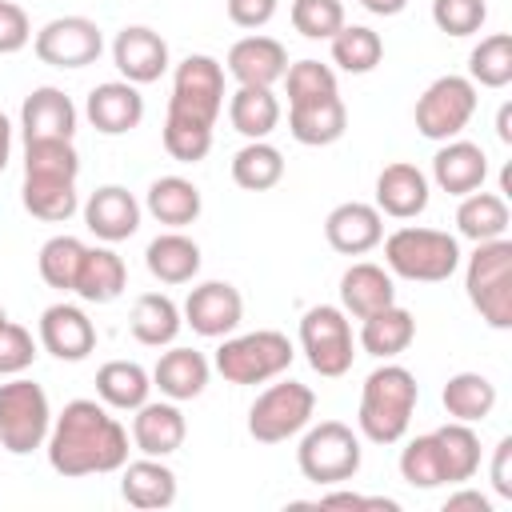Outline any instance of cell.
<instances>
[{"instance_id": "1", "label": "cell", "mask_w": 512, "mask_h": 512, "mask_svg": "<svg viewBox=\"0 0 512 512\" xmlns=\"http://www.w3.org/2000/svg\"><path fill=\"white\" fill-rule=\"evenodd\" d=\"M48 464L60 476H96L120 472L128 464V432L96 400H68L48 428Z\"/></svg>"}, {"instance_id": "2", "label": "cell", "mask_w": 512, "mask_h": 512, "mask_svg": "<svg viewBox=\"0 0 512 512\" xmlns=\"http://www.w3.org/2000/svg\"><path fill=\"white\" fill-rule=\"evenodd\" d=\"M416 400H420V388L404 364H380L376 372H368V380L360 388V412H356L364 440H372V444L404 440Z\"/></svg>"}, {"instance_id": "3", "label": "cell", "mask_w": 512, "mask_h": 512, "mask_svg": "<svg viewBox=\"0 0 512 512\" xmlns=\"http://www.w3.org/2000/svg\"><path fill=\"white\" fill-rule=\"evenodd\" d=\"M384 264L400 280L440 284L460 268V240L440 228H396L384 240Z\"/></svg>"}, {"instance_id": "4", "label": "cell", "mask_w": 512, "mask_h": 512, "mask_svg": "<svg viewBox=\"0 0 512 512\" xmlns=\"http://www.w3.org/2000/svg\"><path fill=\"white\" fill-rule=\"evenodd\" d=\"M464 288L472 308L492 328H512V240H484L468 256Z\"/></svg>"}, {"instance_id": "5", "label": "cell", "mask_w": 512, "mask_h": 512, "mask_svg": "<svg viewBox=\"0 0 512 512\" xmlns=\"http://www.w3.org/2000/svg\"><path fill=\"white\" fill-rule=\"evenodd\" d=\"M292 340L284 332L260 328V332H244V336H224V344L216 348V372L228 384H264L276 380L280 372L292 368Z\"/></svg>"}, {"instance_id": "6", "label": "cell", "mask_w": 512, "mask_h": 512, "mask_svg": "<svg viewBox=\"0 0 512 512\" xmlns=\"http://www.w3.org/2000/svg\"><path fill=\"white\" fill-rule=\"evenodd\" d=\"M52 428V408L40 384L16 376L0 384V448L12 456H28L44 448Z\"/></svg>"}, {"instance_id": "7", "label": "cell", "mask_w": 512, "mask_h": 512, "mask_svg": "<svg viewBox=\"0 0 512 512\" xmlns=\"http://www.w3.org/2000/svg\"><path fill=\"white\" fill-rule=\"evenodd\" d=\"M360 460H364L360 436L340 420H320L316 428L304 432L296 448V464L312 484H344L360 472Z\"/></svg>"}, {"instance_id": "8", "label": "cell", "mask_w": 512, "mask_h": 512, "mask_svg": "<svg viewBox=\"0 0 512 512\" xmlns=\"http://www.w3.org/2000/svg\"><path fill=\"white\" fill-rule=\"evenodd\" d=\"M220 108H224V68H220V60H212L204 52L184 56L176 64V76H172L168 116H180V120L212 128Z\"/></svg>"}, {"instance_id": "9", "label": "cell", "mask_w": 512, "mask_h": 512, "mask_svg": "<svg viewBox=\"0 0 512 512\" xmlns=\"http://www.w3.org/2000/svg\"><path fill=\"white\" fill-rule=\"evenodd\" d=\"M312 412H316V392L308 384H300V380H280V384L264 388L252 400V408H248V432L260 444H280V440L304 432L308 420H312Z\"/></svg>"}, {"instance_id": "10", "label": "cell", "mask_w": 512, "mask_h": 512, "mask_svg": "<svg viewBox=\"0 0 512 512\" xmlns=\"http://www.w3.org/2000/svg\"><path fill=\"white\" fill-rule=\"evenodd\" d=\"M300 348L312 364V372L336 380L352 368L356 360V340H352V324L348 312L336 304H316L304 312L300 320Z\"/></svg>"}, {"instance_id": "11", "label": "cell", "mask_w": 512, "mask_h": 512, "mask_svg": "<svg viewBox=\"0 0 512 512\" xmlns=\"http://www.w3.org/2000/svg\"><path fill=\"white\" fill-rule=\"evenodd\" d=\"M476 112V84L468 76H440L416 100V128L428 140H456Z\"/></svg>"}, {"instance_id": "12", "label": "cell", "mask_w": 512, "mask_h": 512, "mask_svg": "<svg viewBox=\"0 0 512 512\" xmlns=\"http://www.w3.org/2000/svg\"><path fill=\"white\" fill-rule=\"evenodd\" d=\"M32 48L48 68H88L100 60L104 36H100V24L88 16H56L36 32Z\"/></svg>"}, {"instance_id": "13", "label": "cell", "mask_w": 512, "mask_h": 512, "mask_svg": "<svg viewBox=\"0 0 512 512\" xmlns=\"http://www.w3.org/2000/svg\"><path fill=\"white\" fill-rule=\"evenodd\" d=\"M180 316H184V324L196 336L216 340V336H228V332L240 328V320H244V296L228 280H204V284H196L188 292Z\"/></svg>"}, {"instance_id": "14", "label": "cell", "mask_w": 512, "mask_h": 512, "mask_svg": "<svg viewBox=\"0 0 512 512\" xmlns=\"http://www.w3.org/2000/svg\"><path fill=\"white\" fill-rule=\"evenodd\" d=\"M112 64L128 84H152L168 72V40L144 24H128L112 40Z\"/></svg>"}, {"instance_id": "15", "label": "cell", "mask_w": 512, "mask_h": 512, "mask_svg": "<svg viewBox=\"0 0 512 512\" xmlns=\"http://www.w3.org/2000/svg\"><path fill=\"white\" fill-rule=\"evenodd\" d=\"M84 116L100 136H124L144 120V96L128 80H108L88 92Z\"/></svg>"}, {"instance_id": "16", "label": "cell", "mask_w": 512, "mask_h": 512, "mask_svg": "<svg viewBox=\"0 0 512 512\" xmlns=\"http://www.w3.org/2000/svg\"><path fill=\"white\" fill-rule=\"evenodd\" d=\"M84 224L96 240L120 244L140 228V200L120 184H104L84 200Z\"/></svg>"}, {"instance_id": "17", "label": "cell", "mask_w": 512, "mask_h": 512, "mask_svg": "<svg viewBox=\"0 0 512 512\" xmlns=\"http://www.w3.org/2000/svg\"><path fill=\"white\" fill-rule=\"evenodd\" d=\"M324 236L340 256H364L384 240V216H380L376 204L348 200V204H336L328 212Z\"/></svg>"}, {"instance_id": "18", "label": "cell", "mask_w": 512, "mask_h": 512, "mask_svg": "<svg viewBox=\"0 0 512 512\" xmlns=\"http://www.w3.org/2000/svg\"><path fill=\"white\" fill-rule=\"evenodd\" d=\"M428 176L408 164V160H396V164H384L380 176H376V208L380 216H392V220H416L424 208H428Z\"/></svg>"}, {"instance_id": "19", "label": "cell", "mask_w": 512, "mask_h": 512, "mask_svg": "<svg viewBox=\"0 0 512 512\" xmlns=\"http://www.w3.org/2000/svg\"><path fill=\"white\" fill-rule=\"evenodd\" d=\"M40 344L56 360H84L96 348V324L76 304H52L40 312Z\"/></svg>"}, {"instance_id": "20", "label": "cell", "mask_w": 512, "mask_h": 512, "mask_svg": "<svg viewBox=\"0 0 512 512\" xmlns=\"http://www.w3.org/2000/svg\"><path fill=\"white\" fill-rule=\"evenodd\" d=\"M288 72V52L280 40L272 36H244L228 48V76L236 84H252V88H272L276 80H284Z\"/></svg>"}, {"instance_id": "21", "label": "cell", "mask_w": 512, "mask_h": 512, "mask_svg": "<svg viewBox=\"0 0 512 512\" xmlns=\"http://www.w3.org/2000/svg\"><path fill=\"white\" fill-rule=\"evenodd\" d=\"M188 436V420L176 400H144L132 416V444L144 456H172Z\"/></svg>"}, {"instance_id": "22", "label": "cell", "mask_w": 512, "mask_h": 512, "mask_svg": "<svg viewBox=\"0 0 512 512\" xmlns=\"http://www.w3.org/2000/svg\"><path fill=\"white\" fill-rule=\"evenodd\" d=\"M20 128H24V140H72L76 104L52 84L32 88L20 108Z\"/></svg>"}, {"instance_id": "23", "label": "cell", "mask_w": 512, "mask_h": 512, "mask_svg": "<svg viewBox=\"0 0 512 512\" xmlns=\"http://www.w3.org/2000/svg\"><path fill=\"white\" fill-rule=\"evenodd\" d=\"M488 176V156L472 140H444V148L432 156V180L448 196H468L484 184Z\"/></svg>"}, {"instance_id": "24", "label": "cell", "mask_w": 512, "mask_h": 512, "mask_svg": "<svg viewBox=\"0 0 512 512\" xmlns=\"http://www.w3.org/2000/svg\"><path fill=\"white\" fill-rule=\"evenodd\" d=\"M344 128H348V108H344L340 92L304 100V104H288V132L308 148L336 144L344 136Z\"/></svg>"}, {"instance_id": "25", "label": "cell", "mask_w": 512, "mask_h": 512, "mask_svg": "<svg viewBox=\"0 0 512 512\" xmlns=\"http://www.w3.org/2000/svg\"><path fill=\"white\" fill-rule=\"evenodd\" d=\"M388 304H396V284H392V272L388 268L360 260V264H352L340 276V308L348 316L364 320V316H372V312H380Z\"/></svg>"}, {"instance_id": "26", "label": "cell", "mask_w": 512, "mask_h": 512, "mask_svg": "<svg viewBox=\"0 0 512 512\" xmlns=\"http://www.w3.org/2000/svg\"><path fill=\"white\" fill-rule=\"evenodd\" d=\"M120 496L140 508V512H156V508H172L176 504V472L168 464H160V456H144L124 464L120 476Z\"/></svg>"}, {"instance_id": "27", "label": "cell", "mask_w": 512, "mask_h": 512, "mask_svg": "<svg viewBox=\"0 0 512 512\" xmlns=\"http://www.w3.org/2000/svg\"><path fill=\"white\" fill-rule=\"evenodd\" d=\"M208 360L196 348H168L156 368H152V388H160V396L168 400H196L208 388Z\"/></svg>"}, {"instance_id": "28", "label": "cell", "mask_w": 512, "mask_h": 512, "mask_svg": "<svg viewBox=\"0 0 512 512\" xmlns=\"http://www.w3.org/2000/svg\"><path fill=\"white\" fill-rule=\"evenodd\" d=\"M128 288V268L112 248H84L80 272H76V296L88 304H112Z\"/></svg>"}, {"instance_id": "29", "label": "cell", "mask_w": 512, "mask_h": 512, "mask_svg": "<svg viewBox=\"0 0 512 512\" xmlns=\"http://www.w3.org/2000/svg\"><path fill=\"white\" fill-rule=\"evenodd\" d=\"M412 340H416V320L400 304H388V308L364 316V324H360V348L376 360H392V356L408 352Z\"/></svg>"}, {"instance_id": "30", "label": "cell", "mask_w": 512, "mask_h": 512, "mask_svg": "<svg viewBox=\"0 0 512 512\" xmlns=\"http://www.w3.org/2000/svg\"><path fill=\"white\" fill-rule=\"evenodd\" d=\"M144 264L160 284H188L200 272V244L184 232H164L144 248Z\"/></svg>"}, {"instance_id": "31", "label": "cell", "mask_w": 512, "mask_h": 512, "mask_svg": "<svg viewBox=\"0 0 512 512\" xmlns=\"http://www.w3.org/2000/svg\"><path fill=\"white\" fill-rule=\"evenodd\" d=\"M144 208H148L160 224L184 228V224H192V220L200 216L204 200H200V188H196L192 180H184V176H160V180L148 184Z\"/></svg>"}, {"instance_id": "32", "label": "cell", "mask_w": 512, "mask_h": 512, "mask_svg": "<svg viewBox=\"0 0 512 512\" xmlns=\"http://www.w3.org/2000/svg\"><path fill=\"white\" fill-rule=\"evenodd\" d=\"M152 392V372H144L136 360H108L96 372V396L108 408L136 412Z\"/></svg>"}, {"instance_id": "33", "label": "cell", "mask_w": 512, "mask_h": 512, "mask_svg": "<svg viewBox=\"0 0 512 512\" xmlns=\"http://www.w3.org/2000/svg\"><path fill=\"white\" fill-rule=\"evenodd\" d=\"M432 440H436V452H440L444 484H464L480 472V436L472 432V424L452 420V424L436 428Z\"/></svg>"}, {"instance_id": "34", "label": "cell", "mask_w": 512, "mask_h": 512, "mask_svg": "<svg viewBox=\"0 0 512 512\" xmlns=\"http://www.w3.org/2000/svg\"><path fill=\"white\" fill-rule=\"evenodd\" d=\"M228 120L240 136L248 140H268L280 124V100L272 96V88H252V84H240L228 100Z\"/></svg>"}, {"instance_id": "35", "label": "cell", "mask_w": 512, "mask_h": 512, "mask_svg": "<svg viewBox=\"0 0 512 512\" xmlns=\"http://www.w3.org/2000/svg\"><path fill=\"white\" fill-rule=\"evenodd\" d=\"M508 220H512V216H508L504 196L484 192V188H476V192L460 196V208H456V228H460V236H464V240H472V244L500 240V236L508 232Z\"/></svg>"}, {"instance_id": "36", "label": "cell", "mask_w": 512, "mask_h": 512, "mask_svg": "<svg viewBox=\"0 0 512 512\" xmlns=\"http://www.w3.org/2000/svg\"><path fill=\"white\" fill-rule=\"evenodd\" d=\"M180 324H184V316H180V308H176L164 292H144V296H136L132 316H128L132 336H136L140 344H148V348L172 344L176 332H180Z\"/></svg>"}, {"instance_id": "37", "label": "cell", "mask_w": 512, "mask_h": 512, "mask_svg": "<svg viewBox=\"0 0 512 512\" xmlns=\"http://www.w3.org/2000/svg\"><path fill=\"white\" fill-rule=\"evenodd\" d=\"M440 400H444V412L452 420L476 424V420L492 416V408H496V384L484 372H456V376H448Z\"/></svg>"}, {"instance_id": "38", "label": "cell", "mask_w": 512, "mask_h": 512, "mask_svg": "<svg viewBox=\"0 0 512 512\" xmlns=\"http://www.w3.org/2000/svg\"><path fill=\"white\" fill-rule=\"evenodd\" d=\"M232 180L244 192H268L284 180V156L280 148H272L268 140H248L236 156H232Z\"/></svg>"}, {"instance_id": "39", "label": "cell", "mask_w": 512, "mask_h": 512, "mask_svg": "<svg viewBox=\"0 0 512 512\" xmlns=\"http://www.w3.org/2000/svg\"><path fill=\"white\" fill-rule=\"evenodd\" d=\"M20 200H24V208H28L36 220H48V224L68 220V216L80 208L76 180H40V176H24Z\"/></svg>"}, {"instance_id": "40", "label": "cell", "mask_w": 512, "mask_h": 512, "mask_svg": "<svg viewBox=\"0 0 512 512\" xmlns=\"http://www.w3.org/2000/svg\"><path fill=\"white\" fill-rule=\"evenodd\" d=\"M380 60H384V40H380V32H372L368 24H344V28L332 36V64H340L344 72L364 76V72H372Z\"/></svg>"}, {"instance_id": "41", "label": "cell", "mask_w": 512, "mask_h": 512, "mask_svg": "<svg viewBox=\"0 0 512 512\" xmlns=\"http://www.w3.org/2000/svg\"><path fill=\"white\" fill-rule=\"evenodd\" d=\"M468 80L480 88H508L512 84V36L492 32L468 56Z\"/></svg>"}, {"instance_id": "42", "label": "cell", "mask_w": 512, "mask_h": 512, "mask_svg": "<svg viewBox=\"0 0 512 512\" xmlns=\"http://www.w3.org/2000/svg\"><path fill=\"white\" fill-rule=\"evenodd\" d=\"M24 176L40 180H76L80 156L72 140H24Z\"/></svg>"}, {"instance_id": "43", "label": "cell", "mask_w": 512, "mask_h": 512, "mask_svg": "<svg viewBox=\"0 0 512 512\" xmlns=\"http://www.w3.org/2000/svg\"><path fill=\"white\" fill-rule=\"evenodd\" d=\"M80 260H84V244H80L76 236H52V240L40 248L36 268H40V280H44L48 288L72 292V288H76Z\"/></svg>"}, {"instance_id": "44", "label": "cell", "mask_w": 512, "mask_h": 512, "mask_svg": "<svg viewBox=\"0 0 512 512\" xmlns=\"http://www.w3.org/2000/svg\"><path fill=\"white\" fill-rule=\"evenodd\" d=\"M292 28L304 40H332L344 28L340 0H292Z\"/></svg>"}, {"instance_id": "45", "label": "cell", "mask_w": 512, "mask_h": 512, "mask_svg": "<svg viewBox=\"0 0 512 512\" xmlns=\"http://www.w3.org/2000/svg\"><path fill=\"white\" fill-rule=\"evenodd\" d=\"M400 476H404L412 488H440V484H444L440 452H436L432 432H424V436H416V440L404 444V452H400Z\"/></svg>"}, {"instance_id": "46", "label": "cell", "mask_w": 512, "mask_h": 512, "mask_svg": "<svg viewBox=\"0 0 512 512\" xmlns=\"http://www.w3.org/2000/svg\"><path fill=\"white\" fill-rule=\"evenodd\" d=\"M164 148L172 160L180 164H196L212 152V128L180 120V116H164Z\"/></svg>"}, {"instance_id": "47", "label": "cell", "mask_w": 512, "mask_h": 512, "mask_svg": "<svg viewBox=\"0 0 512 512\" xmlns=\"http://www.w3.org/2000/svg\"><path fill=\"white\" fill-rule=\"evenodd\" d=\"M284 84H288V104H304V100L332 96L336 92V72L320 60H296V64H288Z\"/></svg>"}, {"instance_id": "48", "label": "cell", "mask_w": 512, "mask_h": 512, "mask_svg": "<svg viewBox=\"0 0 512 512\" xmlns=\"http://www.w3.org/2000/svg\"><path fill=\"white\" fill-rule=\"evenodd\" d=\"M488 20L484 0H432V24L448 36H472Z\"/></svg>"}, {"instance_id": "49", "label": "cell", "mask_w": 512, "mask_h": 512, "mask_svg": "<svg viewBox=\"0 0 512 512\" xmlns=\"http://www.w3.org/2000/svg\"><path fill=\"white\" fill-rule=\"evenodd\" d=\"M36 360V340L24 324H0V376H20Z\"/></svg>"}, {"instance_id": "50", "label": "cell", "mask_w": 512, "mask_h": 512, "mask_svg": "<svg viewBox=\"0 0 512 512\" xmlns=\"http://www.w3.org/2000/svg\"><path fill=\"white\" fill-rule=\"evenodd\" d=\"M28 40H32L28 12L20 4H12V0H0V56L20 52Z\"/></svg>"}, {"instance_id": "51", "label": "cell", "mask_w": 512, "mask_h": 512, "mask_svg": "<svg viewBox=\"0 0 512 512\" xmlns=\"http://www.w3.org/2000/svg\"><path fill=\"white\" fill-rule=\"evenodd\" d=\"M276 16V0H228V20L236 28H264Z\"/></svg>"}, {"instance_id": "52", "label": "cell", "mask_w": 512, "mask_h": 512, "mask_svg": "<svg viewBox=\"0 0 512 512\" xmlns=\"http://www.w3.org/2000/svg\"><path fill=\"white\" fill-rule=\"evenodd\" d=\"M508 464H512V436H504L496 444V452H492V488L504 500H512V468Z\"/></svg>"}, {"instance_id": "53", "label": "cell", "mask_w": 512, "mask_h": 512, "mask_svg": "<svg viewBox=\"0 0 512 512\" xmlns=\"http://www.w3.org/2000/svg\"><path fill=\"white\" fill-rule=\"evenodd\" d=\"M492 512V504H488V496H480V492H472V488H460V492H452L448 500H444V512Z\"/></svg>"}, {"instance_id": "54", "label": "cell", "mask_w": 512, "mask_h": 512, "mask_svg": "<svg viewBox=\"0 0 512 512\" xmlns=\"http://www.w3.org/2000/svg\"><path fill=\"white\" fill-rule=\"evenodd\" d=\"M372 16H400L408 8V0H360Z\"/></svg>"}, {"instance_id": "55", "label": "cell", "mask_w": 512, "mask_h": 512, "mask_svg": "<svg viewBox=\"0 0 512 512\" xmlns=\"http://www.w3.org/2000/svg\"><path fill=\"white\" fill-rule=\"evenodd\" d=\"M8 152H12V124H8V116L0 112V172L8 168Z\"/></svg>"}, {"instance_id": "56", "label": "cell", "mask_w": 512, "mask_h": 512, "mask_svg": "<svg viewBox=\"0 0 512 512\" xmlns=\"http://www.w3.org/2000/svg\"><path fill=\"white\" fill-rule=\"evenodd\" d=\"M496 136H500L504 144H512V108H508V104H504L500 116H496Z\"/></svg>"}, {"instance_id": "57", "label": "cell", "mask_w": 512, "mask_h": 512, "mask_svg": "<svg viewBox=\"0 0 512 512\" xmlns=\"http://www.w3.org/2000/svg\"><path fill=\"white\" fill-rule=\"evenodd\" d=\"M4 320H8V312H4V304H0V324H4Z\"/></svg>"}]
</instances>
